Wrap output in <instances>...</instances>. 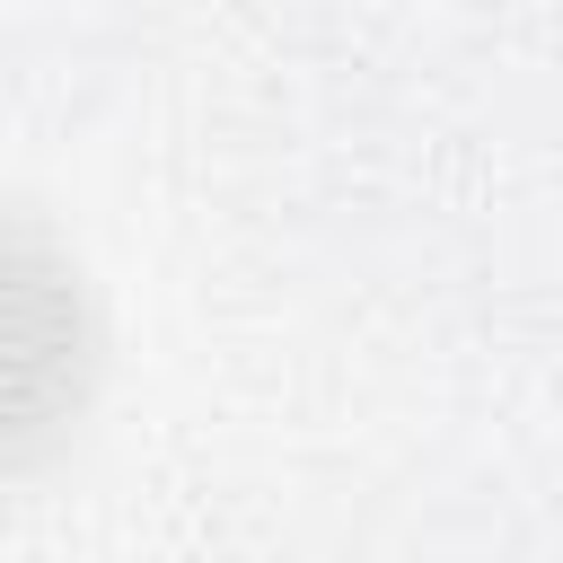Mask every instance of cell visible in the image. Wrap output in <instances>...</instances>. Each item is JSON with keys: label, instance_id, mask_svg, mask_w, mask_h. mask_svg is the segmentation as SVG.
I'll return each instance as SVG.
<instances>
[{"label": "cell", "instance_id": "cell-1", "mask_svg": "<svg viewBox=\"0 0 563 563\" xmlns=\"http://www.w3.org/2000/svg\"><path fill=\"white\" fill-rule=\"evenodd\" d=\"M97 387V308L70 246L0 202V475L35 466Z\"/></svg>", "mask_w": 563, "mask_h": 563}]
</instances>
